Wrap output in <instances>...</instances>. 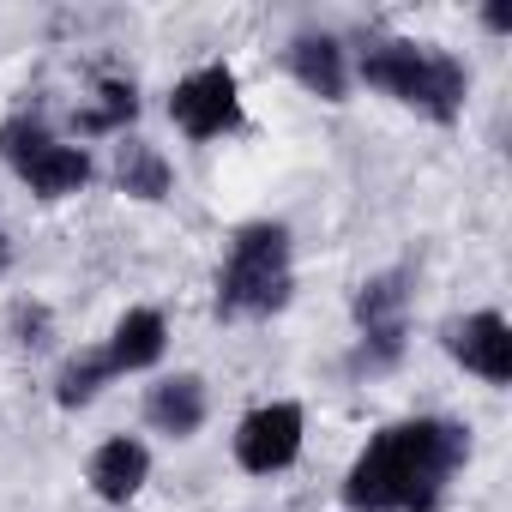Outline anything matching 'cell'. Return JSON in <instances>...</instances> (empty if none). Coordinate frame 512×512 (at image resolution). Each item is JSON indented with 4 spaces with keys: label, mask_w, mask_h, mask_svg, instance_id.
<instances>
[{
    "label": "cell",
    "mask_w": 512,
    "mask_h": 512,
    "mask_svg": "<svg viewBox=\"0 0 512 512\" xmlns=\"http://www.w3.org/2000/svg\"><path fill=\"white\" fill-rule=\"evenodd\" d=\"M362 79H368L374 91H386V97L422 109L428 121H458L464 91H470V73H464L452 55H440V49H428V43H398V37H392V43H374V49L362 55Z\"/></svg>",
    "instance_id": "cell-2"
},
{
    "label": "cell",
    "mask_w": 512,
    "mask_h": 512,
    "mask_svg": "<svg viewBox=\"0 0 512 512\" xmlns=\"http://www.w3.org/2000/svg\"><path fill=\"white\" fill-rule=\"evenodd\" d=\"M290 302V229L284 223H247L229 247V266L217 278L223 320H260Z\"/></svg>",
    "instance_id": "cell-3"
},
{
    "label": "cell",
    "mask_w": 512,
    "mask_h": 512,
    "mask_svg": "<svg viewBox=\"0 0 512 512\" xmlns=\"http://www.w3.org/2000/svg\"><path fill=\"white\" fill-rule=\"evenodd\" d=\"M145 422H151L157 434L187 440V434L205 422V380H193V374L157 380V386H151V398H145Z\"/></svg>",
    "instance_id": "cell-9"
},
{
    "label": "cell",
    "mask_w": 512,
    "mask_h": 512,
    "mask_svg": "<svg viewBox=\"0 0 512 512\" xmlns=\"http://www.w3.org/2000/svg\"><path fill=\"white\" fill-rule=\"evenodd\" d=\"M19 175H25L31 193H43V199H67V193H79V187L91 181V157H85L79 145H43L31 163H19Z\"/></svg>",
    "instance_id": "cell-11"
},
{
    "label": "cell",
    "mask_w": 512,
    "mask_h": 512,
    "mask_svg": "<svg viewBox=\"0 0 512 512\" xmlns=\"http://www.w3.org/2000/svg\"><path fill=\"white\" fill-rule=\"evenodd\" d=\"M169 115H175V127L187 139H223L229 127H241V85H235V73L223 61L187 73L175 85V97H169Z\"/></svg>",
    "instance_id": "cell-4"
},
{
    "label": "cell",
    "mask_w": 512,
    "mask_h": 512,
    "mask_svg": "<svg viewBox=\"0 0 512 512\" xmlns=\"http://www.w3.org/2000/svg\"><path fill=\"white\" fill-rule=\"evenodd\" d=\"M464 452L470 440L458 422H440V416L398 422L350 464L344 506L350 512H434Z\"/></svg>",
    "instance_id": "cell-1"
},
{
    "label": "cell",
    "mask_w": 512,
    "mask_h": 512,
    "mask_svg": "<svg viewBox=\"0 0 512 512\" xmlns=\"http://www.w3.org/2000/svg\"><path fill=\"white\" fill-rule=\"evenodd\" d=\"M404 284H410L404 272H380L356 296V326H362V362L368 368H392L404 356V308H410Z\"/></svg>",
    "instance_id": "cell-5"
},
{
    "label": "cell",
    "mask_w": 512,
    "mask_h": 512,
    "mask_svg": "<svg viewBox=\"0 0 512 512\" xmlns=\"http://www.w3.org/2000/svg\"><path fill=\"white\" fill-rule=\"evenodd\" d=\"M7 260H13V247H7V235H0V272H7Z\"/></svg>",
    "instance_id": "cell-17"
},
{
    "label": "cell",
    "mask_w": 512,
    "mask_h": 512,
    "mask_svg": "<svg viewBox=\"0 0 512 512\" xmlns=\"http://www.w3.org/2000/svg\"><path fill=\"white\" fill-rule=\"evenodd\" d=\"M290 73H296L314 97H326V103H344V91H350L344 43H338V37H326V31H308V37H296V43H290Z\"/></svg>",
    "instance_id": "cell-8"
},
{
    "label": "cell",
    "mask_w": 512,
    "mask_h": 512,
    "mask_svg": "<svg viewBox=\"0 0 512 512\" xmlns=\"http://www.w3.org/2000/svg\"><path fill=\"white\" fill-rule=\"evenodd\" d=\"M145 476H151V452L139 446V440H103L97 446V458H91V488L103 494V500H133L139 488H145Z\"/></svg>",
    "instance_id": "cell-10"
},
{
    "label": "cell",
    "mask_w": 512,
    "mask_h": 512,
    "mask_svg": "<svg viewBox=\"0 0 512 512\" xmlns=\"http://www.w3.org/2000/svg\"><path fill=\"white\" fill-rule=\"evenodd\" d=\"M115 181H121V193H133V199H163V193H169V163H163L151 145L127 139L121 157H115Z\"/></svg>",
    "instance_id": "cell-13"
},
{
    "label": "cell",
    "mask_w": 512,
    "mask_h": 512,
    "mask_svg": "<svg viewBox=\"0 0 512 512\" xmlns=\"http://www.w3.org/2000/svg\"><path fill=\"white\" fill-rule=\"evenodd\" d=\"M133 115H139L133 85H127V79H103V85H97V109L79 115V133H115V127H127Z\"/></svg>",
    "instance_id": "cell-14"
},
{
    "label": "cell",
    "mask_w": 512,
    "mask_h": 512,
    "mask_svg": "<svg viewBox=\"0 0 512 512\" xmlns=\"http://www.w3.org/2000/svg\"><path fill=\"white\" fill-rule=\"evenodd\" d=\"M13 326H19V344H31V350L49 344V314H43V308H25V302H19V308H13Z\"/></svg>",
    "instance_id": "cell-16"
},
{
    "label": "cell",
    "mask_w": 512,
    "mask_h": 512,
    "mask_svg": "<svg viewBox=\"0 0 512 512\" xmlns=\"http://www.w3.org/2000/svg\"><path fill=\"white\" fill-rule=\"evenodd\" d=\"M109 380H115L109 356H103V350H91V356H73V362L61 368V386H55V398L73 410V404H91V398H97Z\"/></svg>",
    "instance_id": "cell-15"
},
{
    "label": "cell",
    "mask_w": 512,
    "mask_h": 512,
    "mask_svg": "<svg viewBox=\"0 0 512 512\" xmlns=\"http://www.w3.org/2000/svg\"><path fill=\"white\" fill-rule=\"evenodd\" d=\"M109 368L115 374H133V368H151L157 356H163V314L157 308H133L121 326H115V338H109Z\"/></svg>",
    "instance_id": "cell-12"
},
{
    "label": "cell",
    "mask_w": 512,
    "mask_h": 512,
    "mask_svg": "<svg viewBox=\"0 0 512 512\" xmlns=\"http://www.w3.org/2000/svg\"><path fill=\"white\" fill-rule=\"evenodd\" d=\"M446 350H452L470 374H482L488 386H506V380H512V332H506L500 314L452 320V326H446Z\"/></svg>",
    "instance_id": "cell-7"
},
{
    "label": "cell",
    "mask_w": 512,
    "mask_h": 512,
    "mask_svg": "<svg viewBox=\"0 0 512 512\" xmlns=\"http://www.w3.org/2000/svg\"><path fill=\"white\" fill-rule=\"evenodd\" d=\"M296 452H302V404H260L235 434V458L253 476H272V470L296 464Z\"/></svg>",
    "instance_id": "cell-6"
}]
</instances>
